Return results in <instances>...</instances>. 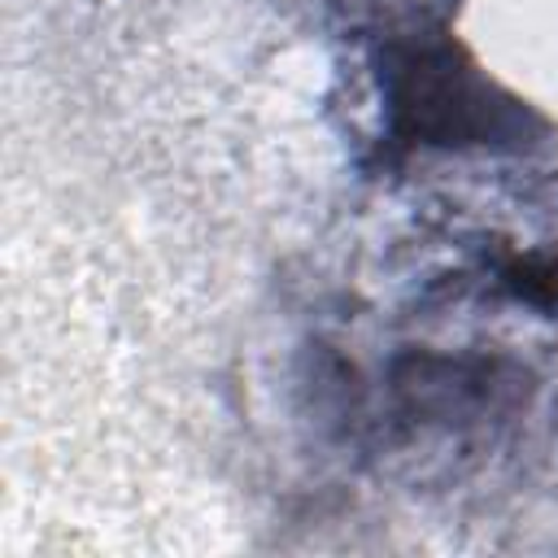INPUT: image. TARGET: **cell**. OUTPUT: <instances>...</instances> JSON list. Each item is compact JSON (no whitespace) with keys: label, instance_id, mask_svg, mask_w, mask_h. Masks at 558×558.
Here are the masks:
<instances>
[{"label":"cell","instance_id":"6da1fadb","mask_svg":"<svg viewBox=\"0 0 558 558\" xmlns=\"http://www.w3.org/2000/svg\"><path fill=\"white\" fill-rule=\"evenodd\" d=\"M375 74L392 148H527L532 126H541L423 4L384 17L375 31Z\"/></svg>","mask_w":558,"mask_h":558}]
</instances>
